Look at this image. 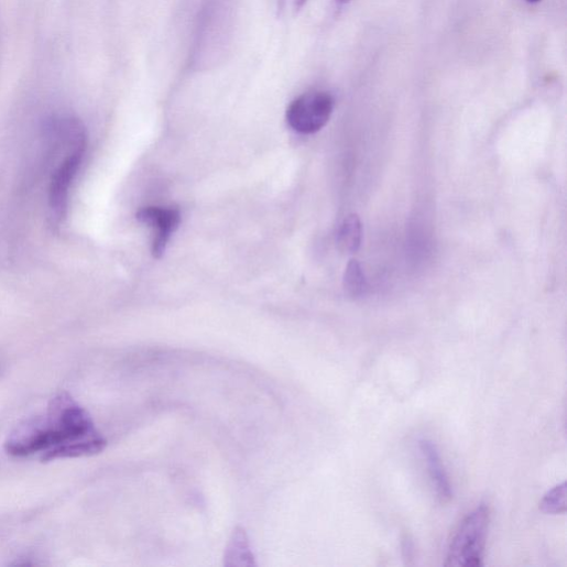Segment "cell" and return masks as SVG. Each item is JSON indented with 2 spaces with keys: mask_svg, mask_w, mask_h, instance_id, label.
Returning <instances> with one entry per match:
<instances>
[{
  "mask_svg": "<svg viewBox=\"0 0 567 567\" xmlns=\"http://www.w3.org/2000/svg\"><path fill=\"white\" fill-rule=\"evenodd\" d=\"M102 438L86 410L64 393L52 401L46 419L21 428L9 439L6 449L13 457L24 458Z\"/></svg>",
  "mask_w": 567,
  "mask_h": 567,
  "instance_id": "obj_1",
  "label": "cell"
},
{
  "mask_svg": "<svg viewBox=\"0 0 567 567\" xmlns=\"http://www.w3.org/2000/svg\"><path fill=\"white\" fill-rule=\"evenodd\" d=\"M233 24V0H204L198 14L193 64L207 68L227 52Z\"/></svg>",
  "mask_w": 567,
  "mask_h": 567,
  "instance_id": "obj_2",
  "label": "cell"
},
{
  "mask_svg": "<svg viewBox=\"0 0 567 567\" xmlns=\"http://www.w3.org/2000/svg\"><path fill=\"white\" fill-rule=\"evenodd\" d=\"M490 523V509L482 503L460 523L450 543L446 566L478 567L482 565Z\"/></svg>",
  "mask_w": 567,
  "mask_h": 567,
  "instance_id": "obj_3",
  "label": "cell"
},
{
  "mask_svg": "<svg viewBox=\"0 0 567 567\" xmlns=\"http://www.w3.org/2000/svg\"><path fill=\"white\" fill-rule=\"evenodd\" d=\"M87 149V132L83 131L73 142L65 159L53 173L50 186V208L56 222L65 218L70 187L83 164Z\"/></svg>",
  "mask_w": 567,
  "mask_h": 567,
  "instance_id": "obj_4",
  "label": "cell"
},
{
  "mask_svg": "<svg viewBox=\"0 0 567 567\" xmlns=\"http://www.w3.org/2000/svg\"><path fill=\"white\" fill-rule=\"evenodd\" d=\"M335 99L327 91H310L296 98L287 108L286 121L296 132L310 134L321 130L329 121Z\"/></svg>",
  "mask_w": 567,
  "mask_h": 567,
  "instance_id": "obj_5",
  "label": "cell"
},
{
  "mask_svg": "<svg viewBox=\"0 0 567 567\" xmlns=\"http://www.w3.org/2000/svg\"><path fill=\"white\" fill-rule=\"evenodd\" d=\"M137 220L156 230L152 244V254L155 259H161L171 236L177 230L181 223L179 210L174 207H148L137 214Z\"/></svg>",
  "mask_w": 567,
  "mask_h": 567,
  "instance_id": "obj_6",
  "label": "cell"
},
{
  "mask_svg": "<svg viewBox=\"0 0 567 567\" xmlns=\"http://www.w3.org/2000/svg\"><path fill=\"white\" fill-rule=\"evenodd\" d=\"M421 450L438 498L443 502L450 501L452 487L436 445L430 440H422Z\"/></svg>",
  "mask_w": 567,
  "mask_h": 567,
  "instance_id": "obj_7",
  "label": "cell"
},
{
  "mask_svg": "<svg viewBox=\"0 0 567 567\" xmlns=\"http://www.w3.org/2000/svg\"><path fill=\"white\" fill-rule=\"evenodd\" d=\"M361 239L362 227L358 216H348L337 233V244L340 251L347 254L356 253L361 246Z\"/></svg>",
  "mask_w": 567,
  "mask_h": 567,
  "instance_id": "obj_8",
  "label": "cell"
},
{
  "mask_svg": "<svg viewBox=\"0 0 567 567\" xmlns=\"http://www.w3.org/2000/svg\"><path fill=\"white\" fill-rule=\"evenodd\" d=\"M345 292L351 297L361 296L367 288V281L360 264L351 260L344 275Z\"/></svg>",
  "mask_w": 567,
  "mask_h": 567,
  "instance_id": "obj_9",
  "label": "cell"
},
{
  "mask_svg": "<svg viewBox=\"0 0 567 567\" xmlns=\"http://www.w3.org/2000/svg\"><path fill=\"white\" fill-rule=\"evenodd\" d=\"M566 482L548 491L539 502V510L546 514H563L566 512Z\"/></svg>",
  "mask_w": 567,
  "mask_h": 567,
  "instance_id": "obj_10",
  "label": "cell"
},
{
  "mask_svg": "<svg viewBox=\"0 0 567 567\" xmlns=\"http://www.w3.org/2000/svg\"><path fill=\"white\" fill-rule=\"evenodd\" d=\"M307 3V0H295V8L296 10H302L305 4Z\"/></svg>",
  "mask_w": 567,
  "mask_h": 567,
  "instance_id": "obj_11",
  "label": "cell"
},
{
  "mask_svg": "<svg viewBox=\"0 0 567 567\" xmlns=\"http://www.w3.org/2000/svg\"><path fill=\"white\" fill-rule=\"evenodd\" d=\"M336 2L339 6H345V4H348L349 2H351V0H336Z\"/></svg>",
  "mask_w": 567,
  "mask_h": 567,
  "instance_id": "obj_12",
  "label": "cell"
},
{
  "mask_svg": "<svg viewBox=\"0 0 567 567\" xmlns=\"http://www.w3.org/2000/svg\"><path fill=\"white\" fill-rule=\"evenodd\" d=\"M528 3H537L539 0H527Z\"/></svg>",
  "mask_w": 567,
  "mask_h": 567,
  "instance_id": "obj_13",
  "label": "cell"
}]
</instances>
